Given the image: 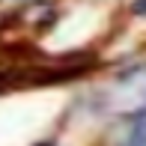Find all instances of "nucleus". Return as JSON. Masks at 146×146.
Returning <instances> with one entry per match:
<instances>
[{
	"instance_id": "nucleus-1",
	"label": "nucleus",
	"mask_w": 146,
	"mask_h": 146,
	"mask_svg": "<svg viewBox=\"0 0 146 146\" xmlns=\"http://www.w3.org/2000/svg\"><path fill=\"white\" fill-rule=\"evenodd\" d=\"M125 146H146V116L134 125V128H131V134H128V140H125Z\"/></svg>"
},
{
	"instance_id": "nucleus-2",
	"label": "nucleus",
	"mask_w": 146,
	"mask_h": 146,
	"mask_svg": "<svg viewBox=\"0 0 146 146\" xmlns=\"http://www.w3.org/2000/svg\"><path fill=\"white\" fill-rule=\"evenodd\" d=\"M134 12H137V15H143V12H146V0H137V3H134Z\"/></svg>"
}]
</instances>
